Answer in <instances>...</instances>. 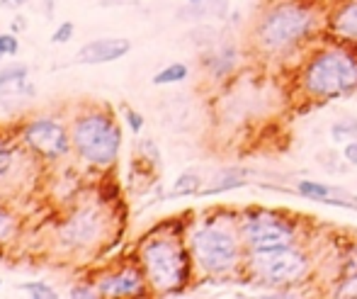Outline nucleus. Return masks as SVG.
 Here are the masks:
<instances>
[{
	"mask_svg": "<svg viewBox=\"0 0 357 299\" xmlns=\"http://www.w3.org/2000/svg\"><path fill=\"white\" fill-rule=\"evenodd\" d=\"M27 73L29 68L24 64H13L0 71V95H20L22 90L32 93V88L27 85Z\"/></svg>",
	"mask_w": 357,
	"mask_h": 299,
	"instance_id": "obj_12",
	"label": "nucleus"
},
{
	"mask_svg": "<svg viewBox=\"0 0 357 299\" xmlns=\"http://www.w3.org/2000/svg\"><path fill=\"white\" fill-rule=\"evenodd\" d=\"M24 3H29V0H0V5L8 10H15V8H22Z\"/></svg>",
	"mask_w": 357,
	"mask_h": 299,
	"instance_id": "obj_30",
	"label": "nucleus"
},
{
	"mask_svg": "<svg viewBox=\"0 0 357 299\" xmlns=\"http://www.w3.org/2000/svg\"><path fill=\"white\" fill-rule=\"evenodd\" d=\"M129 52H132V42L124 37L95 39V42H88L85 47H80V52L75 54V61L83 66H100L127 57Z\"/></svg>",
	"mask_w": 357,
	"mask_h": 299,
	"instance_id": "obj_9",
	"label": "nucleus"
},
{
	"mask_svg": "<svg viewBox=\"0 0 357 299\" xmlns=\"http://www.w3.org/2000/svg\"><path fill=\"white\" fill-rule=\"evenodd\" d=\"M299 192H301V197H306V200H324V197H328L331 192V187L328 185H324V182H314V180H301L299 182Z\"/></svg>",
	"mask_w": 357,
	"mask_h": 299,
	"instance_id": "obj_18",
	"label": "nucleus"
},
{
	"mask_svg": "<svg viewBox=\"0 0 357 299\" xmlns=\"http://www.w3.org/2000/svg\"><path fill=\"white\" fill-rule=\"evenodd\" d=\"M311 27V15L299 5H280L263 20L258 29L260 44L265 49H282L296 42Z\"/></svg>",
	"mask_w": 357,
	"mask_h": 299,
	"instance_id": "obj_5",
	"label": "nucleus"
},
{
	"mask_svg": "<svg viewBox=\"0 0 357 299\" xmlns=\"http://www.w3.org/2000/svg\"><path fill=\"white\" fill-rule=\"evenodd\" d=\"M5 57V54H3V49H0V59H3Z\"/></svg>",
	"mask_w": 357,
	"mask_h": 299,
	"instance_id": "obj_33",
	"label": "nucleus"
},
{
	"mask_svg": "<svg viewBox=\"0 0 357 299\" xmlns=\"http://www.w3.org/2000/svg\"><path fill=\"white\" fill-rule=\"evenodd\" d=\"M127 124L132 126L134 134H139V131L144 129V117L137 112V110H127Z\"/></svg>",
	"mask_w": 357,
	"mask_h": 299,
	"instance_id": "obj_25",
	"label": "nucleus"
},
{
	"mask_svg": "<svg viewBox=\"0 0 357 299\" xmlns=\"http://www.w3.org/2000/svg\"><path fill=\"white\" fill-rule=\"evenodd\" d=\"M345 161H348V163H353V166H357V139H353L350 141L348 146H345Z\"/></svg>",
	"mask_w": 357,
	"mask_h": 299,
	"instance_id": "obj_26",
	"label": "nucleus"
},
{
	"mask_svg": "<svg viewBox=\"0 0 357 299\" xmlns=\"http://www.w3.org/2000/svg\"><path fill=\"white\" fill-rule=\"evenodd\" d=\"M0 49H3L5 57H15L20 52V42L15 34H0Z\"/></svg>",
	"mask_w": 357,
	"mask_h": 299,
	"instance_id": "obj_22",
	"label": "nucleus"
},
{
	"mask_svg": "<svg viewBox=\"0 0 357 299\" xmlns=\"http://www.w3.org/2000/svg\"><path fill=\"white\" fill-rule=\"evenodd\" d=\"M142 261L151 285L158 292H178L190 275V261L185 251L173 241L155 239L146 243Z\"/></svg>",
	"mask_w": 357,
	"mask_h": 299,
	"instance_id": "obj_2",
	"label": "nucleus"
},
{
	"mask_svg": "<svg viewBox=\"0 0 357 299\" xmlns=\"http://www.w3.org/2000/svg\"><path fill=\"white\" fill-rule=\"evenodd\" d=\"M0 287H3V280H0Z\"/></svg>",
	"mask_w": 357,
	"mask_h": 299,
	"instance_id": "obj_34",
	"label": "nucleus"
},
{
	"mask_svg": "<svg viewBox=\"0 0 357 299\" xmlns=\"http://www.w3.org/2000/svg\"><path fill=\"white\" fill-rule=\"evenodd\" d=\"M188 3H202V0H188Z\"/></svg>",
	"mask_w": 357,
	"mask_h": 299,
	"instance_id": "obj_32",
	"label": "nucleus"
},
{
	"mask_svg": "<svg viewBox=\"0 0 357 299\" xmlns=\"http://www.w3.org/2000/svg\"><path fill=\"white\" fill-rule=\"evenodd\" d=\"M333 29L340 37L357 39V0L350 5H345L338 15L333 17Z\"/></svg>",
	"mask_w": 357,
	"mask_h": 299,
	"instance_id": "obj_14",
	"label": "nucleus"
},
{
	"mask_svg": "<svg viewBox=\"0 0 357 299\" xmlns=\"http://www.w3.org/2000/svg\"><path fill=\"white\" fill-rule=\"evenodd\" d=\"M71 297L73 299H90V297H95V292H93V287H73Z\"/></svg>",
	"mask_w": 357,
	"mask_h": 299,
	"instance_id": "obj_28",
	"label": "nucleus"
},
{
	"mask_svg": "<svg viewBox=\"0 0 357 299\" xmlns=\"http://www.w3.org/2000/svg\"><path fill=\"white\" fill-rule=\"evenodd\" d=\"M10 231H13V217H10L8 212L0 210V241L8 239Z\"/></svg>",
	"mask_w": 357,
	"mask_h": 299,
	"instance_id": "obj_24",
	"label": "nucleus"
},
{
	"mask_svg": "<svg viewBox=\"0 0 357 299\" xmlns=\"http://www.w3.org/2000/svg\"><path fill=\"white\" fill-rule=\"evenodd\" d=\"M73 32H75V24H73V22H61L56 29H54L52 42H54V44H66V42H71V39H73Z\"/></svg>",
	"mask_w": 357,
	"mask_h": 299,
	"instance_id": "obj_21",
	"label": "nucleus"
},
{
	"mask_svg": "<svg viewBox=\"0 0 357 299\" xmlns=\"http://www.w3.org/2000/svg\"><path fill=\"white\" fill-rule=\"evenodd\" d=\"M139 0H100L102 8H122V5H137Z\"/></svg>",
	"mask_w": 357,
	"mask_h": 299,
	"instance_id": "obj_29",
	"label": "nucleus"
},
{
	"mask_svg": "<svg viewBox=\"0 0 357 299\" xmlns=\"http://www.w3.org/2000/svg\"><path fill=\"white\" fill-rule=\"evenodd\" d=\"M185 78H188V66L185 64H170L153 75V83L155 85H170V83H180V80H185Z\"/></svg>",
	"mask_w": 357,
	"mask_h": 299,
	"instance_id": "obj_15",
	"label": "nucleus"
},
{
	"mask_svg": "<svg viewBox=\"0 0 357 299\" xmlns=\"http://www.w3.org/2000/svg\"><path fill=\"white\" fill-rule=\"evenodd\" d=\"M20 290L29 292V297H34V299H56V292H54L47 282H22Z\"/></svg>",
	"mask_w": 357,
	"mask_h": 299,
	"instance_id": "obj_20",
	"label": "nucleus"
},
{
	"mask_svg": "<svg viewBox=\"0 0 357 299\" xmlns=\"http://www.w3.org/2000/svg\"><path fill=\"white\" fill-rule=\"evenodd\" d=\"M245 185L243 178H238V173L236 170H231V173H224L221 175V180H216L214 185H209L207 190L202 192V195H216V192H226V190H234V187H241Z\"/></svg>",
	"mask_w": 357,
	"mask_h": 299,
	"instance_id": "obj_17",
	"label": "nucleus"
},
{
	"mask_svg": "<svg viewBox=\"0 0 357 299\" xmlns=\"http://www.w3.org/2000/svg\"><path fill=\"white\" fill-rule=\"evenodd\" d=\"M22 139L29 149H34L39 156H44V159H59V156L66 154L68 144H71L63 124L52 117L29 122V124L24 126Z\"/></svg>",
	"mask_w": 357,
	"mask_h": 299,
	"instance_id": "obj_6",
	"label": "nucleus"
},
{
	"mask_svg": "<svg viewBox=\"0 0 357 299\" xmlns=\"http://www.w3.org/2000/svg\"><path fill=\"white\" fill-rule=\"evenodd\" d=\"M260 270L270 282H291L306 272V258L301 251H294L289 246L275 248V251L258 253Z\"/></svg>",
	"mask_w": 357,
	"mask_h": 299,
	"instance_id": "obj_8",
	"label": "nucleus"
},
{
	"mask_svg": "<svg viewBox=\"0 0 357 299\" xmlns=\"http://www.w3.org/2000/svg\"><path fill=\"white\" fill-rule=\"evenodd\" d=\"M73 146L83 161L93 166H112L122 146V131L114 117L105 112H90L75 119Z\"/></svg>",
	"mask_w": 357,
	"mask_h": 299,
	"instance_id": "obj_1",
	"label": "nucleus"
},
{
	"mask_svg": "<svg viewBox=\"0 0 357 299\" xmlns=\"http://www.w3.org/2000/svg\"><path fill=\"white\" fill-rule=\"evenodd\" d=\"M192 253L207 272H226L238 263V243L219 226H204L195 231Z\"/></svg>",
	"mask_w": 357,
	"mask_h": 299,
	"instance_id": "obj_4",
	"label": "nucleus"
},
{
	"mask_svg": "<svg viewBox=\"0 0 357 299\" xmlns=\"http://www.w3.org/2000/svg\"><path fill=\"white\" fill-rule=\"evenodd\" d=\"M13 149H10L8 144H3L0 141V178H3L5 173L10 170V166H13Z\"/></svg>",
	"mask_w": 357,
	"mask_h": 299,
	"instance_id": "obj_23",
	"label": "nucleus"
},
{
	"mask_svg": "<svg viewBox=\"0 0 357 299\" xmlns=\"http://www.w3.org/2000/svg\"><path fill=\"white\" fill-rule=\"evenodd\" d=\"M24 27H27V24H24V20H22V17H17V20L13 22V32H20V29H24Z\"/></svg>",
	"mask_w": 357,
	"mask_h": 299,
	"instance_id": "obj_31",
	"label": "nucleus"
},
{
	"mask_svg": "<svg viewBox=\"0 0 357 299\" xmlns=\"http://www.w3.org/2000/svg\"><path fill=\"white\" fill-rule=\"evenodd\" d=\"M144 280L139 275V270L129 268V270L114 272V275H107L102 282H100V292L109 297H132L137 292H142Z\"/></svg>",
	"mask_w": 357,
	"mask_h": 299,
	"instance_id": "obj_11",
	"label": "nucleus"
},
{
	"mask_svg": "<svg viewBox=\"0 0 357 299\" xmlns=\"http://www.w3.org/2000/svg\"><path fill=\"white\" fill-rule=\"evenodd\" d=\"M226 10H229L226 0H202V3H190L185 10H180V17H192V20L224 17Z\"/></svg>",
	"mask_w": 357,
	"mask_h": 299,
	"instance_id": "obj_13",
	"label": "nucleus"
},
{
	"mask_svg": "<svg viewBox=\"0 0 357 299\" xmlns=\"http://www.w3.org/2000/svg\"><path fill=\"white\" fill-rule=\"evenodd\" d=\"M195 192H199V175H195V173H183L178 180H175L173 190H170V197L195 195Z\"/></svg>",
	"mask_w": 357,
	"mask_h": 299,
	"instance_id": "obj_16",
	"label": "nucleus"
},
{
	"mask_svg": "<svg viewBox=\"0 0 357 299\" xmlns=\"http://www.w3.org/2000/svg\"><path fill=\"white\" fill-rule=\"evenodd\" d=\"M304 85L311 95L331 98L357 88V61L345 52H326L311 61Z\"/></svg>",
	"mask_w": 357,
	"mask_h": 299,
	"instance_id": "obj_3",
	"label": "nucleus"
},
{
	"mask_svg": "<svg viewBox=\"0 0 357 299\" xmlns=\"http://www.w3.org/2000/svg\"><path fill=\"white\" fill-rule=\"evenodd\" d=\"M331 134H333V141L355 139V134H357V122L355 119H340V122H335L333 129H331Z\"/></svg>",
	"mask_w": 357,
	"mask_h": 299,
	"instance_id": "obj_19",
	"label": "nucleus"
},
{
	"mask_svg": "<svg viewBox=\"0 0 357 299\" xmlns=\"http://www.w3.org/2000/svg\"><path fill=\"white\" fill-rule=\"evenodd\" d=\"M100 231H102L100 217L95 212H83V214H75L73 219H68V224L61 231V239L73 243V246H85V243L98 239Z\"/></svg>",
	"mask_w": 357,
	"mask_h": 299,
	"instance_id": "obj_10",
	"label": "nucleus"
},
{
	"mask_svg": "<svg viewBox=\"0 0 357 299\" xmlns=\"http://www.w3.org/2000/svg\"><path fill=\"white\" fill-rule=\"evenodd\" d=\"M294 234L280 219H268V217H250L243 224V241L253 248L255 253L275 251V248L289 246Z\"/></svg>",
	"mask_w": 357,
	"mask_h": 299,
	"instance_id": "obj_7",
	"label": "nucleus"
},
{
	"mask_svg": "<svg viewBox=\"0 0 357 299\" xmlns=\"http://www.w3.org/2000/svg\"><path fill=\"white\" fill-rule=\"evenodd\" d=\"M340 297H357V275L345 282V287L340 290Z\"/></svg>",
	"mask_w": 357,
	"mask_h": 299,
	"instance_id": "obj_27",
	"label": "nucleus"
}]
</instances>
